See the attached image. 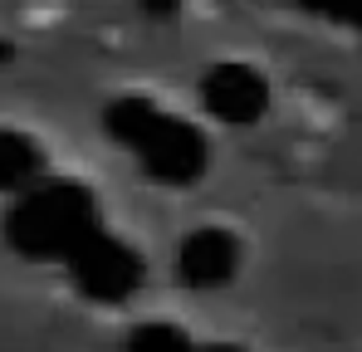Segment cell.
Here are the masks:
<instances>
[{"instance_id":"6da1fadb","label":"cell","mask_w":362,"mask_h":352,"mask_svg":"<svg viewBox=\"0 0 362 352\" xmlns=\"http://www.w3.org/2000/svg\"><path fill=\"white\" fill-rule=\"evenodd\" d=\"M206 103L226 122H250V117L264 108V78L255 69H240V64H226L206 78Z\"/></svg>"}]
</instances>
